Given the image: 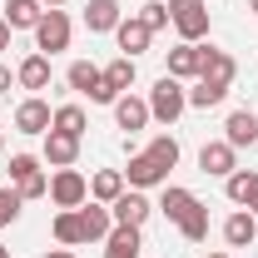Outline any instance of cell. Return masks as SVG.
Masks as SVG:
<instances>
[{"mask_svg": "<svg viewBox=\"0 0 258 258\" xmlns=\"http://www.w3.org/2000/svg\"><path fill=\"white\" fill-rule=\"evenodd\" d=\"M80 224H85V243H104L109 228H114V214H109V204L85 199V204H80Z\"/></svg>", "mask_w": 258, "mask_h": 258, "instance_id": "cell-12", "label": "cell"}, {"mask_svg": "<svg viewBox=\"0 0 258 258\" xmlns=\"http://www.w3.org/2000/svg\"><path fill=\"white\" fill-rule=\"evenodd\" d=\"M224 139L233 144V149H248V144H258V114L253 109H233L224 124Z\"/></svg>", "mask_w": 258, "mask_h": 258, "instance_id": "cell-18", "label": "cell"}, {"mask_svg": "<svg viewBox=\"0 0 258 258\" xmlns=\"http://www.w3.org/2000/svg\"><path fill=\"white\" fill-rule=\"evenodd\" d=\"M15 85L20 90H50V55H25V60L15 64Z\"/></svg>", "mask_w": 258, "mask_h": 258, "instance_id": "cell-16", "label": "cell"}, {"mask_svg": "<svg viewBox=\"0 0 258 258\" xmlns=\"http://www.w3.org/2000/svg\"><path fill=\"white\" fill-rule=\"evenodd\" d=\"M64 80H70V90H75V95H90V99H95V90L104 85V70L90 64V60H75L70 70H64Z\"/></svg>", "mask_w": 258, "mask_h": 258, "instance_id": "cell-23", "label": "cell"}, {"mask_svg": "<svg viewBox=\"0 0 258 258\" xmlns=\"http://www.w3.org/2000/svg\"><path fill=\"white\" fill-rule=\"evenodd\" d=\"M109 214H114V224H129V228H144V219L154 214V204L144 199V189H124L114 204H109Z\"/></svg>", "mask_w": 258, "mask_h": 258, "instance_id": "cell-10", "label": "cell"}, {"mask_svg": "<svg viewBox=\"0 0 258 258\" xmlns=\"http://www.w3.org/2000/svg\"><path fill=\"white\" fill-rule=\"evenodd\" d=\"M114 40H119V50H124V60H134V55H144L149 50V40H154V30L134 15V20H119V30H114Z\"/></svg>", "mask_w": 258, "mask_h": 258, "instance_id": "cell-19", "label": "cell"}, {"mask_svg": "<svg viewBox=\"0 0 258 258\" xmlns=\"http://www.w3.org/2000/svg\"><path fill=\"white\" fill-rule=\"evenodd\" d=\"M149 154H154V159H159L164 169H174V164H179V139H174V134H154Z\"/></svg>", "mask_w": 258, "mask_h": 258, "instance_id": "cell-30", "label": "cell"}, {"mask_svg": "<svg viewBox=\"0 0 258 258\" xmlns=\"http://www.w3.org/2000/svg\"><path fill=\"white\" fill-rule=\"evenodd\" d=\"M75 159H80V139L50 129V134H45V164H50V169H75Z\"/></svg>", "mask_w": 258, "mask_h": 258, "instance_id": "cell-13", "label": "cell"}, {"mask_svg": "<svg viewBox=\"0 0 258 258\" xmlns=\"http://www.w3.org/2000/svg\"><path fill=\"white\" fill-rule=\"evenodd\" d=\"M40 5H50V10H60V5H64V0H40Z\"/></svg>", "mask_w": 258, "mask_h": 258, "instance_id": "cell-36", "label": "cell"}, {"mask_svg": "<svg viewBox=\"0 0 258 258\" xmlns=\"http://www.w3.org/2000/svg\"><path fill=\"white\" fill-rule=\"evenodd\" d=\"M10 85H15V70H5V64H0V95H10Z\"/></svg>", "mask_w": 258, "mask_h": 258, "instance_id": "cell-33", "label": "cell"}, {"mask_svg": "<svg viewBox=\"0 0 258 258\" xmlns=\"http://www.w3.org/2000/svg\"><path fill=\"white\" fill-rule=\"evenodd\" d=\"M10 189L20 199H45L50 194V174L40 169L35 154H10Z\"/></svg>", "mask_w": 258, "mask_h": 258, "instance_id": "cell-4", "label": "cell"}, {"mask_svg": "<svg viewBox=\"0 0 258 258\" xmlns=\"http://www.w3.org/2000/svg\"><path fill=\"white\" fill-rule=\"evenodd\" d=\"M149 119H154V114H149V99H139V95H119V99H114V124H119V129L139 134Z\"/></svg>", "mask_w": 258, "mask_h": 258, "instance_id": "cell-14", "label": "cell"}, {"mask_svg": "<svg viewBox=\"0 0 258 258\" xmlns=\"http://www.w3.org/2000/svg\"><path fill=\"white\" fill-rule=\"evenodd\" d=\"M20 204H25V199H20V194L10 189V184L0 189V228H5V224H15V219H20Z\"/></svg>", "mask_w": 258, "mask_h": 258, "instance_id": "cell-31", "label": "cell"}, {"mask_svg": "<svg viewBox=\"0 0 258 258\" xmlns=\"http://www.w3.org/2000/svg\"><path fill=\"white\" fill-rule=\"evenodd\" d=\"M50 124H55V109H50L40 95L15 104V129H20V134H50Z\"/></svg>", "mask_w": 258, "mask_h": 258, "instance_id": "cell-8", "label": "cell"}, {"mask_svg": "<svg viewBox=\"0 0 258 258\" xmlns=\"http://www.w3.org/2000/svg\"><path fill=\"white\" fill-rule=\"evenodd\" d=\"M35 50H40V55L70 50V15H64V10H45V15H40V25H35Z\"/></svg>", "mask_w": 258, "mask_h": 258, "instance_id": "cell-5", "label": "cell"}, {"mask_svg": "<svg viewBox=\"0 0 258 258\" xmlns=\"http://www.w3.org/2000/svg\"><path fill=\"white\" fill-rule=\"evenodd\" d=\"M50 199H55V209H80L90 199V179L80 169H55L50 174Z\"/></svg>", "mask_w": 258, "mask_h": 258, "instance_id": "cell-6", "label": "cell"}, {"mask_svg": "<svg viewBox=\"0 0 258 258\" xmlns=\"http://www.w3.org/2000/svg\"><path fill=\"white\" fill-rule=\"evenodd\" d=\"M169 25L179 30V40L199 45L209 35V0H169Z\"/></svg>", "mask_w": 258, "mask_h": 258, "instance_id": "cell-2", "label": "cell"}, {"mask_svg": "<svg viewBox=\"0 0 258 258\" xmlns=\"http://www.w3.org/2000/svg\"><path fill=\"white\" fill-rule=\"evenodd\" d=\"M199 64H204V45L179 40V45L169 50V75H174V80H199Z\"/></svg>", "mask_w": 258, "mask_h": 258, "instance_id": "cell-17", "label": "cell"}, {"mask_svg": "<svg viewBox=\"0 0 258 258\" xmlns=\"http://www.w3.org/2000/svg\"><path fill=\"white\" fill-rule=\"evenodd\" d=\"M40 15H45L40 0H5V25H10V30H35Z\"/></svg>", "mask_w": 258, "mask_h": 258, "instance_id": "cell-24", "label": "cell"}, {"mask_svg": "<svg viewBox=\"0 0 258 258\" xmlns=\"http://www.w3.org/2000/svg\"><path fill=\"white\" fill-rule=\"evenodd\" d=\"M204 258H228V253H204Z\"/></svg>", "mask_w": 258, "mask_h": 258, "instance_id": "cell-39", "label": "cell"}, {"mask_svg": "<svg viewBox=\"0 0 258 258\" xmlns=\"http://www.w3.org/2000/svg\"><path fill=\"white\" fill-rule=\"evenodd\" d=\"M144 253V233L129 224H114L109 228V238H104V258H139Z\"/></svg>", "mask_w": 258, "mask_h": 258, "instance_id": "cell-15", "label": "cell"}, {"mask_svg": "<svg viewBox=\"0 0 258 258\" xmlns=\"http://www.w3.org/2000/svg\"><path fill=\"white\" fill-rule=\"evenodd\" d=\"M159 214L179 228L189 243H204V238H209V209L199 204V194L179 189V184H164V194H159Z\"/></svg>", "mask_w": 258, "mask_h": 258, "instance_id": "cell-1", "label": "cell"}, {"mask_svg": "<svg viewBox=\"0 0 258 258\" xmlns=\"http://www.w3.org/2000/svg\"><path fill=\"white\" fill-rule=\"evenodd\" d=\"M119 194H124V174L119 169H99L95 179H90V199L95 204H114Z\"/></svg>", "mask_w": 258, "mask_h": 258, "instance_id": "cell-26", "label": "cell"}, {"mask_svg": "<svg viewBox=\"0 0 258 258\" xmlns=\"http://www.w3.org/2000/svg\"><path fill=\"white\" fill-rule=\"evenodd\" d=\"M85 124H90V119H85V109H80V104H60L50 129H60V134H75V139H80V134H85Z\"/></svg>", "mask_w": 258, "mask_h": 258, "instance_id": "cell-28", "label": "cell"}, {"mask_svg": "<svg viewBox=\"0 0 258 258\" xmlns=\"http://www.w3.org/2000/svg\"><path fill=\"white\" fill-rule=\"evenodd\" d=\"M50 233H55V243H64V248L85 243V224H80V209H60V214H55V224H50Z\"/></svg>", "mask_w": 258, "mask_h": 258, "instance_id": "cell-25", "label": "cell"}, {"mask_svg": "<svg viewBox=\"0 0 258 258\" xmlns=\"http://www.w3.org/2000/svg\"><path fill=\"white\" fill-rule=\"evenodd\" d=\"M10 35H15V30H10V25H5V15H0V55L10 50Z\"/></svg>", "mask_w": 258, "mask_h": 258, "instance_id": "cell-34", "label": "cell"}, {"mask_svg": "<svg viewBox=\"0 0 258 258\" xmlns=\"http://www.w3.org/2000/svg\"><path fill=\"white\" fill-rule=\"evenodd\" d=\"M119 20H124V15H119V0H90V5H85V25L95 35H114Z\"/></svg>", "mask_w": 258, "mask_h": 258, "instance_id": "cell-20", "label": "cell"}, {"mask_svg": "<svg viewBox=\"0 0 258 258\" xmlns=\"http://www.w3.org/2000/svg\"><path fill=\"white\" fill-rule=\"evenodd\" d=\"M124 184H129V189H154V184H169V169H164V164L144 149V154H134V159H129Z\"/></svg>", "mask_w": 258, "mask_h": 258, "instance_id": "cell-9", "label": "cell"}, {"mask_svg": "<svg viewBox=\"0 0 258 258\" xmlns=\"http://www.w3.org/2000/svg\"><path fill=\"white\" fill-rule=\"evenodd\" d=\"M0 258H10V248H5V243H0Z\"/></svg>", "mask_w": 258, "mask_h": 258, "instance_id": "cell-37", "label": "cell"}, {"mask_svg": "<svg viewBox=\"0 0 258 258\" xmlns=\"http://www.w3.org/2000/svg\"><path fill=\"white\" fill-rule=\"evenodd\" d=\"M224 85H209V80H199V85H194L189 90V109H214V104H224Z\"/></svg>", "mask_w": 258, "mask_h": 258, "instance_id": "cell-29", "label": "cell"}, {"mask_svg": "<svg viewBox=\"0 0 258 258\" xmlns=\"http://www.w3.org/2000/svg\"><path fill=\"white\" fill-rule=\"evenodd\" d=\"M45 258H75V253H70V248H50Z\"/></svg>", "mask_w": 258, "mask_h": 258, "instance_id": "cell-35", "label": "cell"}, {"mask_svg": "<svg viewBox=\"0 0 258 258\" xmlns=\"http://www.w3.org/2000/svg\"><path fill=\"white\" fill-rule=\"evenodd\" d=\"M104 85H109L114 95H129V85H134V60H124V55L109 60L104 64Z\"/></svg>", "mask_w": 258, "mask_h": 258, "instance_id": "cell-27", "label": "cell"}, {"mask_svg": "<svg viewBox=\"0 0 258 258\" xmlns=\"http://www.w3.org/2000/svg\"><path fill=\"white\" fill-rule=\"evenodd\" d=\"M224 238H228V248H248V243L258 238V214H248V209L228 214V224H224Z\"/></svg>", "mask_w": 258, "mask_h": 258, "instance_id": "cell-22", "label": "cell"}, {"mask_svg": "<svg viewBox=\"0 0 258 258\" xmlns=\"http://www.w3.org/2000/svg\"><path fill=\"white\" fill-rule=\"evenodd\" d=\"M0 149H5V134H0Z\"/></svg>", "mask_w": 258, "mask_h": 258, "instance_id": "cell-40", "label": "cell"}, {"mask_svg": "<svg viewBox=\"0 0 258 258\" xmlns=\"http://www.w3.org/2000/svg\"><path fill=\"white\" fill-rule=\"evenodd\" d=\"M248 10H253V15H258V0H248Z\"/></svg>", "mask_w": 258, "mask_h": 258, "instance_id": "cell-38", "label": "cell"}, {"mask_svg": "<svg viewBox=\"0 0 258 258\" xmlns=\"http://www.w3.org/2000/svg\"><path fill=\"white\" fill-rule=\"evenodd\" d=\"M233 75H238V64H233V55L228 50H219V45H204V64H199V80H209V85H233Z\"/></svg>", "mask_w": 258, "mask_h": 258, "instance_id": "cell-11", "label": "cell"}, {"mask_svg": "<svg viewBox=\"0 0 258 258\" xmlns=\"http://www.w3.org/2000/svg\"><path fill=\"white\" fill-rule=\"evenodd\" d=\"M189 109V90L174 80V75H164V80H154V90H149V114L159 119V124H174L179 114Z\"/></svg>", "mask_w": 258, "mask_h": 258, "instance_id": "cell-3", "label": "cell"}, {"mask_svg": "<svg viewBox=\"0 0 258 258\" xmlns=\"http://www.w3.org/2000/svg\"><path fill=\"white\" fill-rule=\"evenodd\" d=\"M139 20H144V25H149V30H164V25H169V0H149V5H144V15H139Z\"/></svg>", "mask_w": 258, "mask_h": 258, "instance_id": "cell-32", "label": "cell"}, {"mask_svg": "<svg viewBox=\"0 0 258 258\" xmlns=\"http://www.w3.org/2000/svg\"><path fill=\"white\" fill-rule=\"evenodd\" d=\"M228 199H233L238 209L258 214V174L253 169H233V174H228Z\"/></svg>", "mask_w": 258, "mask_h": 258, "instance_id": "cell-21", "label": "cell"}, {"mask_svg": "<svg viewBox=\"0 0 258 258\" xmlns=\"http://www.w3.org/2000/svg\"><path fill=\"white\" fill-rule=\"evenodd\" d=\"M199 169H204L209 179H228V174L238 169V149H233L228 139H214V144L199 149Z\"/></svg>", "mask_w": 258, "mask_h": 258, "instance_id": "cell-7", "label": "cell"}]
</instances>
